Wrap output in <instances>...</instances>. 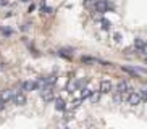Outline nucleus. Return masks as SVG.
<instances>
[{
  "label": "nucleus",
  "mask_w": 147,
  "mask_h": 129,
  "mask_svg": "<svg viewBox=\"0 0 147 129\" xmlns=\"http://www.w3.org/2000/svg\"><path fill=\"white\" fill-rule=\"evenodd\" d=\"M40 94H42V99L45 100V102H50V100L53 99L52 87H45V89H42V90H40Z\"/></svg>",
  "instance_id": "0eeeda50"
},
{
  "label": "nucleus",
  "mask_w": 147,
  "mask_h": 129,
  "mask_svg": "<svg viewBox=\"0 0 147 129\" xmlns=\"http://www.w3.org/2000/svg\"><path fill=\"white\" fill-rule=\"evenodd\" d=\"M139 94H141V97H142V102H147V89H142Z\"/></svg>",
  "instance_id": "ddd939ff"
},
{
  "label": "nucleus",
  "mask_w": 147,
  "mask_h": 129,
  "mask_svg": "<svg viewBox=\"0 0 147 129\" xmlns=\"http://www.w3.org/2000/svg\"><path fill=\"white\" fill-rule=\"evenodd\" d=\"M92 95V92L89 89H82V92H81V99H87V97H91Z\"/></svg>",
  "instance_id": "f8f14e48"
},
{
  "label": "nucleus",
  "mask_w": 147,
  "mask_h": 129,
  "mask_svg": "<svg viewBox=\"0 0 147 129\" xmlns=\"http://www.w3.org/2000/svg\"><path fill=\"white\" fill-rule=\"evenodd\" d=\"M23 2H29V0H23Z\"/></svg>",
  "instance_id": "aec40b11"
},
{
  "label": "nucleus",
  "mask_w": 147,
  "mask_h": 129,
  "mask_svg": "<svg viewBox=\"0 0 147 129\" xmlns=\"http://www.w3.org/2000/svg\"><path fill=\"white\" fill-rule=\"evenodd\" d=\"M3 107H5V103L2 102V100H0V110H2V108H3Z\"/></svg>",
  "instance_id": "6ab92c4d"
},
{
  "label": "nucleus",
  "mask_w": 147,
  "mask_h": 129,
  "mask_svg": "<svg viewBox=\"0 0 147 129\" xmlns=\"http://www.w3.org/2000/svg\"><path fill=\"white\" fill-rule=\"evenodd\" d=\"M115 100H117V102H121V100H123V95L117 92V94H115Z\"/></svg>",
  "instance_id": "dca6fc26"
},
{
  "label": "nucleus",
  "mask_w": 147,
  "mask_h": 129,
  "mask_svg": "<svg viewBox=\"0 0 147 129\" xmlns=\"http://www.w3.org/2000/svg\"><path fill=\"white\" fill-rule=\"evenodd\" d=\"M128 103L129 105H139V103H142V97H141V94L139 92H131L129 95H128Z\"/></svg>",
  "instance_id": "f03ea898"
},
{
  "label": "nucleus",
  "mask_w": 147,
  "mask_h": 129,
  "mask_svg": "<svg viewBox=\"0 0 147 129\" xmlns=\"http://www.w3.org/2000/svg\"><path fill=\"white\" fill-rule=\"evenodd\" d=\"M13 103L16 105H24L26 103V94L23 92V90H18L13 94Z\"/></svg>",
  "instance_id": "20e7f679"
},
{
  "label": "nucleus",
  "mask_w": 147,
  "mask_h": 129,
  "mask_svg": "<svg viewBox=\"0 0 147 129\" xmlns=\"http://www.w3.org/2000/svg\"><path fill=\"white\" fill-rule=\"evenodd\" d=\"M36 89H37V82L36 81H24L23 82V90L29 92V90H36Z\"/></svg>",
  "instance_id": "6e6552de"
},
{
  "label": "nucleus",
  "mask_w": 147,
  "mask_h": 129,
  "mask_svg": "<svg viewBox=\"0 0 147 129\" xmlns=\"http://www.w3.org/2000/svg\"><path fill=\"white\" fill-rule=\"evenodd\" d=\"M81 102H82V99H78V100H74V102H73V108H78L79 105H81Z\"/></svg>",
  "instance_id": "4468645a"
},
{
  "label": "nucleus",
  "mask_w": 147,
  "mask_h": 129,
  "mask_svg": "<svg viewBox=\"0 0 147 129\" xmlns=\"http://www.w3.org/2000/svg\"><path fill=\"white\" fill-rule=\"evenodd\" d=\"M94 8L97 10V13H105L112 8L108 0H95L94 2Z\"/></svg>",
  "instance_id": "f257e3e1"
},
{
  "label": "nucleus",
  "mask_w": 147,
  "mask_h": 129,
  "mask_svg": "<svg viewBox=\"0 0 147 129\" xmlns=\"http://www.w3.org/2000/svg\"><path fill=\"white\" fill-rule=\"evenodd\" d=\"M65 107H66V105H65V102H63L61 99H57L55 100V108H57V110L63 112V110H65Z\"/></svg>",
  "instance_id": "1a4fd4ad"
},
{
  "label": "nucleus",
  "mask_w": 147,
  "mask_h": 129,
  "mask_svg": "<svg viewBox=\"0 0 147 129\" xmlns=\"http://www.w3.org/2000/svg\"><path fill=\"white\" fill-rule=\"evenodd\" d=\"M144 45H146V42H144V40H141V39H136V40H134V47L139 48V50H142Z\"/></svg>",
  "instance_id": "9d476101"
},
{
  "label": "nucleus",
  "mask_w": 147,
  "mask_h": 129,
  "mask_svg": "<svg viewBox=\"0 0 147 129\" xmlns=\"http://www.w3.org/2000/svg\"><path fill=\"white\" fill-rule=\"evenodd\" d=\"M65 129H69V128H65Z\"/></svg>",
  "instance_id": "412c9836"
},
{
  "label": "nucleus",
  "mask_w": 147,
  "mask_h": 129,
  "mask_svg": "<svg viewBox=\"0 0 147 129\" xmlns=\"http://www.w3.org/2000/svg\"><path fill=\"white\" fill-rule=\"evenodd\" d=\"M113 89V84L108 79H104V81L100 82V92L102 94H110V90Z\"/></svg>",
  "instance_id": "39448f33"
},
{
  "label": "nucleus",
  "mask_w": 147,
  "mask_h": 129,
  "mask_svg": "<svg viewBox=\"0 0 147 129\" xmlns=\"http://www.w3.org/2000/svg\"><path fill=\"white\" fill-rule=\"evenodd\" d=\"M0 5H8V2L7 0H0Z\"/></svg>",
  "instance_id": "a211bd4d"
},
{
  "label": "nucleus",
  "mask_w": 147,
  "mask_h": 129,
  "mask_svg": "<svg viewBox=\"0 0 147 129\" xmlns=\"http://www.w3.org/2000/svg\"><path fill=\"white\" fill-rule=\"evenodd\" d=\"M129 90H131V87H129V84H128L126 81H120V82L117 84V92H118V94H121V95L131 94Z\"/></svg>",
  "instance_id": "7ed1b4c3"
},
{
  "label": "nucleus",
  "mask_w": 147,
  "mask_h": 129,
  "mask_svg": "<svg viewBox=\"0 0 147 129\" xmlns=\"http://www.w3.org/2000/svg\"><path fill=\"white\" fill-rule=\"evenodd\" d=\"M141 52H144V55L147 56V44H146V45H144V48H142V50H141Z\"/></svg>",
  "instance_id": "f3484780"
},
{
  "label": "nucleus",
  "mask_w": 147,
  "mask_h": 129,
  "mask_svg": "<svg viewBox=\"0 0 147 129\" xmlns=\"http://www.w3.org/2000/svg\"><path fill=\"white\" fill-rule=\"evenodd\" d=\"M13 90H3L2 94H0V100L3 103H8V102H13Z\"/></svg>",
  "instance_id": "423d86ee"
},
{
  "label": "nucleus",
  "mask_w": 147,
  "mask_h": 129,
  "mask_svg": "<svg viewBox=\"0 0 147 129\" xmlns=\"http://www.w3.org/2000/svg\"><path fill=\"white\" fill-rule=\"evenodd\" d=\"M91 100H92V102H97V100H99V94H95V92H94V94L91 95Z\"/></svg>",
  "instance_id": "2eb2a0df"
},
{
  "label": "nucleus",
  "mask_w": 147,
  "mask_h": 129,
  "mask_svg": "<svg viewBox=\"0 0 147 129\" xmlns=\"http://www.w3.org/2000/svg\"><path fill=\"white\" fill-rule=\"evenodd\" d=\"M100 24H102V28H104L105 31H108V29H110V26H112L108 19H100Z\"/></svg>",
  "instance_id": "9b49d317"
}]
</instances>
